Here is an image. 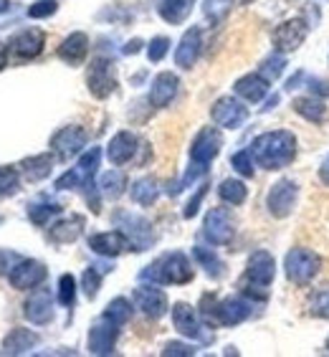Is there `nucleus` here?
<instances>
[{
  "label": "nucleus",
  "instance_id": "11",
  "mask_svg": "<svg viewBox=\"0 0 329 357\" xmlns=\"http://www.w3.org/2000/svg\"><path fill=\"white\" fill-rule=\"evenodd\" d=\"M213 122L218 127H226V130H238L240 124L248 119V109L240 102H236L234 96H223L218 102L213 104L211 109Z\"/></svg>",
  "mask_w": 329,
  "mask_h": 357
},
{
  "label": "nucleus",
  "instance_id": "3",
  "mask_svg": "<svg viewBox=\"0 0 329 357\" xmlns=\"http://www.w3.org/2000/svg\"><path fill=\"white\" fill-rule=\"evenodd\" d=\"M139 276L152 284H188L192 282V266L185 254L172 251V254L160 256L158 261L150 264Z\"/></svg>",
  "mask_w": 329,
  "mask_h": 357
},
{
  "label": "nucleus",
  "instance_id": "48",
  "mask_svg": "<svg viewBox=\"0 0 329 357\" xmlns=\"http://www.w3.org/2000/svg\"><path fill=\"white\" fill-rule=\"evenodd\" d=\"M162 355H180V357H188V355H195V347H190V344H183V342H167V344H164Z\"/></svg>",
  "mask_w": 329,
  "mask_h": 357
},
{
  "label": "nucleus",
  "instance_id": "31",
  "mask_svg": "<svg viewBox=\"0 0 329 357\" xmlns=\"http://www.w3.org/2000/svg\"><path fill=\"white\" fill-rule=\"evenodd\" d=\"M51 167H54V158L48 155V152H43V155H36V158H28L26 162H23V172H26L28 180H43L48 178V172H51Z\"/></svg>",
  "mask_w": 329,
  "mask_h": 357
},
{
  "label": "nucleus",
  "instance_id": "21",
  "mask_svg": "<svg viewBox=\"0 0 329 357\" xmlns=\"http://www.w3.org/2000/svg\"><path fill=\"white\" fill-rule=\"evenodd\" d=\"M178 86H180V79L170 71H162V74L155 76V82H152V89H150V104L152 107H167V104L175 99L178 94Z\"/></svg>",
  "mask_w": 329,
  "mask_h": 357
},
{
  "label": "nucleus",
  "instance_id": "50",
  "mask_svg": "<svg viewBox=\"0 0 329 357\" xmlns=\"http://www.w3.org/2000/svg\"><path fill=\"white\" fill-rule=\"evenodd\" d=\"M139 46H142V41H132V43H127V48H124V54H137Z\"/></svg>",
  "mask_w": 329,
  "mask_h": 357
},
{
  "label": "nucleus",
  "instance_id": "9",
  "mask_svg": "<svg viewBox=\"0 0 329 357\" xmlns=\"http://www.w3.org/2000/svg\"><path fill=\"white\" fill-rule=\"evenodd\" d=\"M86 84L89 91L96 99H107L112 91L117 89V76H114V63L109 59H94L86 74Z\"/></svg>",
  "mask_w": 329,
  "mask_h": 357
},
{
  "label": "nucleus",
  "instance_id": "15",
  "mask_svg": "<svg viewBox=\"0 0 329 357\" xmlns=\"http://www.w3.org/2000/svg\"><path fill=\"white\" fill-rule=\"evenodd\" d=\"M309 26L302 21V18H291V21L282 23V26L274 31V46L282 51V54H289V51H296L302 46L304 38H307Z\"/></svg>",
  "mask_w": 329,
  "mask_h": 357
},
{
  "label": "nucleus",
  "instance_id": "19",
  "mask_svg": "<svg viewBox=\"0 0 329 357\" xmlns=\"http://www.w3.org/2000/svg\"><path fill=\"white\" fill-rule=\"evenodd\" d=\"M43 43H46V36L38 28H26L18 36H13L10 41V51H13L18 59H33L43 51Z\"/></svg>",
  "mask_w": 329,
  "mask_h": 357
},
{
  "label": "nucleus",
  "instance_id": "18",
  "mask_svg": "<svg viewBox=\"0 0 329 357\" xmlns=\"http://www.w3.org/2000/svg\"><path fill=\"white\" fill-rule=\"evenodd\" d=\"M23 314H26L28 322L33 324H48L54 319V299L48 294V289H38V291L28 296Z\"/></svg>",
  "mask_w": 329,
  "mask_h": 357
},
{
  "label": "nucleus",
  "instance_id": "28",
  "mask_svg": "<svg viewBox=\"0 0 329 357\" xmlns=\"http://www.w3.org/2000/svg\"><path fill=\"white\" fill-rule=\"evenodd\" d=\"M294 112L302 114L307 122H324V117H327V107L316 96H299V99H294Z\"/></svg>",
  "mask_w": 329,
  "mask_h": 357
},
{
  "label": "nucleus",
  "instance_id": "26",
  "mask_svg": "<svg viewBox=\"0 0 329 357\" xmlns=\"http://www.w3.org/2000/svg\"><path fill=\"white\" fill-rule=\"evenodd\" d=\"M84 231V218L82 215H71V218H63L59 220L56 226H51L48 236L54 243H74Z\"/></svg>",
  "mask_w": 329,
  "mask_h": 357
},
{
  "label": "nucleus",
  "instance_id": "30",
  "mask_svg": "<svg viewBox=\"0 0 329 357\" xmlns=\"http://www.w3.org/2000/svg\"><path fill=\"white\" fill-rule=\"evenodd\" d=\"M132 200L139 203V206H152L160 195V188H158V180L155 178H139L135 185H132Z\"/></svg>",
  "mask_w": 329,
  "mask_h": 357
},
{
  "label": "nucleus",
  "instance_id": "4",
  "mask_svg": "<svg viewBox=\"0 0 329 357\" xmlns=\"http://www.w3.org/2000/svg\"><path fill=\"white\" fill-rule=\"evenodd\" d=\"M319 266H322L319 256L309 248H291L286 254V261H284L289 282L296 284V287H307L319 274Z\"/></svg>",
  "mask_w": 329,
  "mask_h": 357
},
{
  "label": "nucleus",
  "instance_id": "17",
  "mask_svg": "<svg viewBox=\"0 0 329 357\" xmlns=\"http://www.w3.org/2000/svg\"><path fill=\"white\" fill-rule=\"evenodd\" d=\"M135 304L150 319H160L167 312V296H164L162 289L158 287H137L135 289Z\"/></svg>",
  "mask_w": 329,
  "mask_h": 357
},
{
  "label": "nucleus",
  "instance_id": "24",
  "mask_svg": "<svg viewBox=\"0 0 329 357\" xmlns=\"http://www.w3.org/2000/svg\"><path fill=\"white\" fill-rule=\"evenodd\" d=\"M86 54H89V38H86V33H71L66 41L59 46V59H63L66 63H71V66H76V63H82L84 59H86Z\"/></svg>",
  "mask_w": 329,
  "mask_h": 357
},
{
  "label": "nucleus",
  "instance_id": "1",
  "mask_svg": "<svg viewBox=\"0 0 329 357\" xmlns=\"http://www.w3.org/2000/svg\"><path fill=\"white\" fill-rule=\"evenodd\" d=\"M251 158L263 170H282L296 158V135L289 130L263 132L251 144Z\"/></svg>",
  "mask_w": 329,
  "mask_h": 357
},
{
  "label": "nucleus",
  "instance_id": "37",
  "mask_svg": "<svg viewBox=\"0 0 329 357\" xmlns=\"http://www.w3.org/2000/svg\"><path fill=\"white\" fill-rule=\"evenodd\" d=\"M107 271L104 266H91L84 271L82 276V284H84V294L89 296V299H94L96 294H99V287H102V274Z\"/></svg>",
  "mask_w": 329,
  "mask_h": 357
},
{
  "label": "nucleus",
  "instance_id": "5",
  "mask_svg": "<svg viewBox=\"0 0 329 357\" xmlns=\"http://www.w3.org/2000/svg\"><path fill=\"white\" fill-rule=\"evenodd\" d=\"M172 324H175V330H178L183 337L198 340V342H203V344L213 342V332L203 324L200 314L192 310L190 304L178 302L175 307H172Z\"/></svg>",
  "mask_w": 329,
  "mask_h": 357
},
{
  "label": "nucleus",
  "instance_id": "20",
  "mask_svg": "<svg viewBox=\"0 0 329 357\" xmlns=\"http://www.w3.org/2000/svg\"><path fill=\"white\" fill-rule=\"evenodd\" d=\"M89 246H91V251H94V254L112 259V256H119L122 251H127V248H130V238H127L122 231H107V234L91 236Z\"/></svg>",
  "mask_w": 329,
  "mask_h": 357
},
{
  "label": "nucleus",
  "instance_id": "36",
  "mask_svg": "<svg viewBox=\"0 0 329 357\" xmlns=\"http://www.w3.org/2000/svg\"><path fill=\"white\" fill-rule=\"evenodd\" d=\"M104 317H107V319H112L114 324H119V327H122V324L130 322V317H132V304L127 302L124 296H117V299H114V302H109V307L104 310Z\"/></svg>",
  "mask_w": 329,
  "mask_h": 357
},
{
  "label": "nucleus",
  "instance_id": "41",
  "mask_svg": "<svg viewBox=\"0 0 329 357\" xmlns=\"http://www.w3.org/2000/svg\"><path fill=\"white\" fill-rule=\"evenodd\" d=\"M309 312L314 317H322V319H329V289H322L316 291L312 299H309Z\"/></svg>",
  "mask_w": 329,
  "mask_h": 357
},
{
  "label": "nucleus",
  "instance_id": "8",
  "mask_svg": "<svg viewBox=\"0 0 329 357\" xmlns=\"http://www.w3.org/2000/svg\"><path fill=\"white\" fill-rule=\"evenodd\" d=\"M234 218L226 208H213L211 213L206 215V223H203V234L211 241L213 246H228L234 241Z\"/></svg>",
  "mask_w": 329,
  "mask_h": 357
},
{
  "label": "nucleus",
  "instance_id": "35",
  "mask_svg": "<svg viewBox=\"0 0 329 357\" xmlns=\"http://www.w3.org/2000/svg\"><path fill=\"white\" fill-rule=\"evenodd\" d=\"M192 256H195V261L206 268L211 276H223V268H226V266H223V261L215 256V251H213V248L195 246V248H192Z\"/></svg>",
  "mask_w": 329,
  "mask_h": 357
},
{
  "label": "nucleus",
  "instance_id": "47",
  "mask_svg": "<svg viewBox=\"0 0 329 357\" xmlns=\"http://www.w3.org/2000/svg\"><path fill=\"white\" fill-rule=\"evenodd\" d=\"M206 192H208V185H200V188H198V192L192 195L190 203L185 206V213H183L185 218H192V215L198 213V208H200V203H203V198H206Z\"/></svg>",
  "mask_w": 329,
  "mask_h": 357
},
{
  "label": "nucleus",
  "instance_id": "14",
  "mask_svg": "<svg viewBox=\"0 0 329 357\" xmlns=\"http://www.w3.org/2000/svg\"><path fill=\"white\" fill-rule=\"evenodd\" d=\"M46 266H43L41 261H33V259H21V261L15 264L13 268H10V284H13V289H36L38 284H43V279H46Z\"/></svg>",
  "mask_w": 329,
  "mask_h": 357
},
{
  "label": "nucleus",
  "instance_id": "27",
  "mask_svg": "<svg viewBox=\"0 0 329 357\" xmlns=\"http://www.w3.org/2000/svg\"><path fill=\"white\" fill-rule=\"evenodd\" d=\"M38 342V335H33L31 330H10L8 332V337L3 340V347H6L8 355H23V352H28L33 344Z\"/></svg>",
  "mask_w": 329,
  "mask_h": 357
},
{
  "label": "nucleus",
  "instance_id": "46",
  "mask_svg": "<svg viewBox=\"0 0 329 357\" xmlns=\"http://www.w3.org/2000/svg\"><path fill=\"white\" fill-rule=\"evenodd\" d=\"M56 3L54 0H41V3H36V6L28 8V15L31 18H48V15H54L56 13Z\"/></svg>",
  "mask_w": 329,
  "mask_h": 357
},
{
  "label": "nucleus",
  "instance_id": "39",
  "mask_svg": "<svg viewBox=\"0 0 329 357\" xmlns=\"http://www.w3.org/2000/svg\"><path fill=\"white\" fill-rule=\"evenodd\" d=\"M76 299V282L71 274H63L61 279H59V302L63 304V307H71Z\"/></svg>",
  "mask_w": 329,
  "mask_h": 357
},
{
  "label": "nucleus",
  "instance_id": "38",
  "mask_svg": "<svg viewBox=\"0 0 329 357\" xmlns=\"http://www.w3.org/2000/svg\"><path fill=\"white\" fill-rule=\"evenodd\" d=\"M231 8H234V0H206V3H203V10H206V15L213 23L223 21V18L231 13Z\"/></svg>",
  "mask_w": 329,
  "mask_h": 357
},
{
  "label": "nucleus",
  "instance_id": "25",
  "mask_svg": "<svg viewBox=\"0 0 329 357\" xmlns=\"http://www.w3.org/2000/svg\"><path fill=\"white\" fill-rule=\"evenodd\" d=\"M234 89H236V94L243 96L246 102H261V99L268 94V79H263L261 74L240 76Z\"/></svg>",
  "mask_w": 329,
  "mask_h": 357
},
{
  "label": "nucleus",
  "instance_id": "6",
  "mask_svg": "<svg viewBox=\"0 0 329 357\" xmlns=\"http://www.w3.org/2000/svg\"><path fill=\"white\" fill-rule=\"evenodd\" d=\"M296 198H299V185H296L294 180H279L271 185L266 195V208L268 213L274 215V218H286L296 206Z\"/></svg>",
  "mask_w": 329,
  "mask_h": 357
},
{
  "label": "nucleus",
  "instance_id": "42",
  "mask_svg": "<svg viewBox=\"0 0 329 357\" xmlns=\"http://www.w3.org/2000/svg\"><path fill=\"white\" fill-rule=\"evenodd\" d=\"M231 165L243 175V178H251L254 175V158H251V150H240L231 158Z\"/></svg>",
  "mask_w": 329,
  "mask_h": 357
},
{
  "label": "nucleus",
  "instance_id": "16",
  "mask_svg": "<svg viewBox=\"0 0 329 357\" xmlns=\"http://www.w3.org/2000/svg\"><path fill=\"white\" fill-rule=\"evenodd\" d=\"M51 147H54L63 160L74 158V155H79V152L86 147V132H84L82 127H63V130H59L54 135Z\"/></svg>",
  "mask_w": 329,
  "mask_h": 357
},
{
  "label": "nucleus",
  "instance_id": "49",
  "mask_svg": "<svg viewBox=\"0 0 329 357\" xmlns=\"http://www.w3.org/2000/svg\"><path fill=\"white\" fill-rule=\"evenodd\" d=\"M319 180L329 188V155L322 160V165H319Z\"/></svg>",
  "mask_w": 329,
  "mask_h": 357
},
{
  "label": "nucleus",
  "instance_id": "22",
  "mask_svg": "<svg viewBox=\"0 0 329 357\" xmlns=\"http://www.w3.org/2000/svg\"><path fill=\"white\" fill-rule=\"evenodd\" d=\"M135 152H137V137L132 132L122 130L109 139L107 158H109L112 165H124V162H130L135 158Z\"/></svg>",
  "mask_w": 329,
  "mask_h": 357
},
{
  "label": "nucleus",
  "instance_id": "53",
  "mask_svg": "<svg viewBox=\"0 0 329 357\" xmlns=\"http://www.w3.org/2000/svg\"><path fill=\"white\" fill-rule=\"evenodd\" d=\"M240 3H243V6H248V3H254V0H240Z\"/></svg>",
  "mask_w": 329,
  "mask_h": 357
},
{
  "label": "nucleus",
  "instance_id": "12",
  "mask_svg": "<svg viewBox=\"0 0 329 357\" xmlns=\"http://www.w3.org/2000/svg\"><path fill=\"white\" fill-rule=\"evenodd\" d=\"M119 335V324H114L107 317H99L89 330V352L91 355H109L114 350V342H117Z\"/></svg>",
  "mask_w": 329,
  "mask_h": 357
},
{
  "label": "nucleus",
  "instance_id": "7",
  "mask_svg": "<svg viewBox=\"0 0 329 357\" xmlns=\"http://www.w3.org/2000/svg\"><path fill=\"white\" fill-rule=\"evenodd\" d=\"M206 317H213V319H218L220 324H228V327H234V324H240L243 319L251 317V302L243 299V296H228L223 302H215L211 310H203Z\"/></svg>",
  "mask_w": 329,
  "mask_h": 357
},
{
  "label": "nucleus",
  "instance_id": "44",
  "mask_svg": "<svg viewBox=\"0 0 329 357\" xmlns=\"http://www.w3.org/2000/svg\"><path fill=\"white\" fill-rule=\"evenodd\" d=\"M284 66H286V59H284V56H271V59L263 61L261 74L268 76V79H279V76L284 74Z\"/></svg>",
  "mask_w": 329,
  "mask_h": 357
},
{
  "label": "nucleus",
  "instance_id": "34",
  "mask_svg": "<svg viewBox=\"0 0 329 357\" xmlns=\"http://www.w3.org/2000/svg\"><path fill=\"white\" fill-rule=\"evenodd\" d=\"M99 188H102V192L107 195V198H119V195L124 192V188H127V178H124L122 170H109L102 175Z\"/></svg>",
  "mask_w": 329,
  "mask_h": 357
},
{
  "label": "nucleus",
  "instance_id": "51",
  "mask_svg": "<svg viewBox=\"0 0 329 357\" xmlns=\"http://www.w3.org/2000/svg\"><path fill=\"white\" fill-rule=\"evenodd\" d=\"M6 61H8V46H3V43H0V69L6 66Z\"/></svg>",
  "mask_w": 329,
  "mask_h": 357
},
{
  "label": "nucleus",
  "instance_id": "33",
  "mask_svg": "<svg viewBox=\"0 0 329 357\" xmlns=\"http://www.w3.org/2000/svg\"><path fill=\"white\" fill-rule=\"evenodd\" d=\"M218 195L223 203H228V206H240V203H246L248 190L240 180H223L218 188Z\"/></svg>",
  "mask_w": 329,
  "mask_h": 357
},
{
  "label": "nucleus",
  "instance_id": "23",
  "mask_svg": "<svg viewBox=\"0 0 329 357\" xmlns=\"http://www.w3.org/2000/svg\"><path fill=\"white\" fill-rule=\"evenodd\" d=\"M200 56V28H190L180 38V46L175 48V63L180 69H192Z\"/></svg>",
  "mask_w": 329,
  "mask_h": 357
},
{
  "label": "nucleus",
  "instance_id": "52",
  "mask_svg": "<svg viewBox=\"0 0 329 357\" xmlns=\"http://www.w3.org/2000/svg\"><path fill=\"white\" fill-rule=\"evenodd\" d=\"M8 6H10V0H0V13H3V10H8Z\"/></svg>",
  "mask_w": 329,
  "mask_h": 357
},
{
  "label": "nucleus",
  "instance_id": "13",
  "mask_svg": "<svg viewBox=\"0 0 329 357\" xmlns=\"http://www.w3.org/2000/svg\"><path fill=\"white\" fill-rule=\"evenodd\" d=\"M117 223L124 228L122 234L130 238V246H135V251H144L152 243V228L144 218L132 213H117Z\"/></svg>",
  "mask_w": 329,
  "mask_h": 357
},
{
  "label": "nucleus",
  "instance_id": "2",
  "mask_svg": "<svg viewBox=\"0 0 329 357\" xmlns=\"http://www.w3.org/2000/svg\"><path fill=\"white\" fill-rule=\"evenodd\" d=\"M276 276V261L268 251H254L246 264V279H243V294L251 299H266L268 287Z\"/></svg>",
  "mask_w": 329,
  "mask_h": 357
},
{
  "label": "nucleus",
  "instance_id": "29",
  "mask_svg": "<svg viewBox=\"0 0 329 357\" xmlns=\"http://www.w3.org/2000/svg\"><path fill=\"white\" fill-rule=\"evenodd\" d=\"M192 10V0H162L160 3V15L167 23H183Z\"/></svg>",
  "mask_w": 329,
  "mask_h": 357
},
{
  "label": "nucleus",
  "instance_id": "43",
  "mask_svg": "<svg viewBox=\"0 0 329 357\" xmlns=\"http://www.w3.org/2000/svg\"><path fill=\"white\" fill-rule=\"evenodd\" d=\"M61 211V206H56V203H46V206H33L31 208V220H33L36 226H46V220L51 218V215H56Z\"/></svg>",
  "mask_w": 329,
  "mask_h": 357
},
{
  "label": "nucleus",
  "instance_id": "45",
  "mask_svg": "<svg viewBox=\"0 0 329 357\" xmlns=\"http://www.w3.org/2000/svg\"><path fill=\"white\" fill-rule=\"evenodd\" d=\"M167 48H170V38H164V36L152 38L150 48H147V56H150V61H162V56L167 54Z\"/></svg>",
  "mask_w": 329,
  "mask_h": 357
},
{
  "label": "nucleus",
  "instance_id": "40",
  "mask_svg": "<svg viewBox=\"0 0 329 357\" xmlns=\"http://www.w3.org/2000/svg\"><path fill=\"white\" fill-rule=\"evenodd\" d=\"M18 190V172L13 167H0V198H8Z\"/></svg>",
  "mask_w": 329,
  "mask_h": 357
},
{
  "label": "nucleus",
  "instance_id": "32",
  "mask_svg": "<svg viewBox=\"0 0 329 357\" xmlns=\"http://www.w3.org/2000/svg\"><path fill=\"white\" fill-rule=\"evenodd\" d=\"M99 160H102V150L99 147H91L89 152H84L82 160H79V175L84 178V188H91L94 185V175H96V167H99Z\"/></svg>",
  "mask_w": 329,
  "mask_h": 357
},
{
  "label": "nucleus",
  "instance_id": "10",
  "mask_svg": "<svg viewBox=\"0 0 329 357\" xmlns=\"http://www.w3.org/2000/svg\"><path fill=\"white\" fill-rule=\"evenodd\" d=\"M220 147H223V137H220V132L215 127H203L198 132V137L192 139V147H190V160L195 165H203L208 167L213 160L218 158Z\"/></svg>",
  "mask_w": 329,
  "mask_h": 357
}]
</instances>
